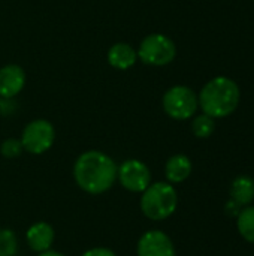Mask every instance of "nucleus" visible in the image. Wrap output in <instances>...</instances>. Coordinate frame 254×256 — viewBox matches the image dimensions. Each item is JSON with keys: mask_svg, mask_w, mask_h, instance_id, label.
I'll use <instances>...</instances> for the list:
<instances>
[{"mask_svg": "<svg viewBox=\"0 0 254 256\" xmlns=\"http://www.w3.org/2000/svg\"><path fill=\"white\" fill-rule=\"evenodd\" d=\"M118 166L114 159L99 150L82 153L73 165V178L79 189L90 195L105 194L117 180Z\"/></svg>", "mask_w": 254, "mask_h": 256, "instance_id": "obj_1", "label": "nucleus"}, {"mask_svg": "<svg viewBox=\"0 0 254 256\" xmlns=\"http://www.w3.org/2000/svg\"><path fill=\"white\" fill-rule=\"evenodd\" d=\"M198 99L204 114L213 118H223L238 108L241 92L234 80L228 76H217L204 86Z\"/></svg>", "mask_w": 254, "mask_h": 256, "instance_id": "obj_2", "label": "nucleus"}, {"mask_svg": "<svg viewBox=\"0 0 254 256\" xmlns=\"http://www.w3.org/2000/svg\"><path fill=\"white\" fill-rule=\"evenodd\" d=\"M141 210L150 220H165L172 216L178 206V194L168 182L150 184L141 196Z\"/></svg>", "mask_w": 254, "mask_h": 256, "instance_id": "obj_3", "label": "nucleus"}, {"mask_svg": "<svg viewBox=\"0 0 254 256\" xmlns=\"http://www.w3.org/2000/svg\"><path fill=\"white\" fill-rule=\"evenodd\" d=\"M138 58L150 66H166L177 56V46L174 40L162 33H153L145 36L138 48Z\"/></svg>", "mask_w": 254, "mask_h": 256, "instance_id": "obj_4", "label": "nucleus"}, {"mask_svg": "<svg viewBox=\"0 0 254 256\" xmlns=\"http://www.w3.org/2000/svg\"><path fill=\"white\" fill-rule=\"evenodd\" d=\"M163 110L174 120H187L192 118L198 108L199 99L198 94L186 86H174L163 94Z\"/></svg>", "mask_w": 254, "mask_h": 256, "instance_id": "obj_5", "label": "nucleus"}, {"mask_svg": "<svg viewBox=\"0 0 254 256\" xmlns=\"http://www.w3.org/2000/svg\"><path fill=\"white\" fill-rule=\"evenodd\" d=\"M55 140L54 126L45 118L31 120L21 134L22 148L31 154H43L48 152Z\"/></svg>", "mask_w": 254, "mask_h": 256, "instance_id": "obj_6", "label": "nucleus"}, {"mask_svg": "<svg viewBox=\"0 0 254 256\" xmlns=\"http://www.w3.org/2000/svg\"><path fill=\"white\" fill-rule=\"evenodd\" d=\"M117 178L126 190L135 194H142L151 184V172L148 166L138 159L124 160L118 166Z\"/></svg>", "mask_w": 254, "mask_h": 256, "instance_id": "obj_7", "label": "nucleus"}, {"mask_svg": "<svg viewBox=\"0 0 254 256\" xmlns=\"http://www.w3.org/2000/svg\"><path fill=\"white\" fill-rule=\"evenodd\" d=\"M136 252L138 256H175V248L163 231L151 230L141 236Z\"/></svg>", "mask_w": 254, "mask_h": 256, "instance_id": "obj_8", "label": "nucleus"}, {"mask_svg": "<svg viewBox=\"0 0 254 256\" xmlns=\"http://www.w3.org/2000/svg\"><path fill=\"white\" fill-rule=\"evenodd\" d=\"M25 86V72L18 64H6L0 69V98L12 99Z\"/></svg>", "mask_w": 254, "mask_h": 256, "instance_id": "obj_9", "label": "nucleus"}, {"mask_svg": "<svg viewBox=\"0 0 254 256\" xmlns=\"http://www.w3.org/2000/svg\"><path fill=\"white\" fill-rule=\"evenodd\" d=\"M25 240L31 250L39 254L46 252L54 242V230L46 222H36L27 230Z\"/></svg>", "mask_w": 254, "mask_h": 256, "instance_id": "obj_10", "label": "nucleus"}, {"mask_svg": "<svg viewBox=\"0 0 254 256\" xmlns=\"http://www.w3.org/2000/svg\"><path fill=\"white\" fill-rule=\"evenodd\" d=\"M193 165L186 154H174L168 159L165 165V176L168 183L177 184L187 180L192 174Z\"/></svg>", "mask_w": 254, "mask_h": 256, "instance_id": "obj_11", "label": "nucleus"}, {"mask_svg": "<svg viewBox=\"0 0 254 256\" xmlns=\"http://www.w3.org/2000/svg\"><path fill=\"white\" fill-rule=\"evenodd\" d=\"M138 60V52L133 50L132 45L126 42L114 44L108 51V63L118 69V70H127L130 69Z\"/></svg>", "mask_w": 254, "mask_h": 256, "instance_id": "obj_12", "label": "nucleus"}, {"mask_svg": "<svg viewBox=\"0 0 254 256\" xmlns=\"http://www.w3.org/2000/svg\"><path fill=\"white\" fill-rule=\"evenodd\" d=\"M231 200L241 207H247L254 201V180L249 176L237 177L231 184Z\"/></svg>", "mask_w": 254, "mask_h": 256, "instance_id": "obj_13", "label": "nucleus"}, {"mask_svg": "<svg viewBox=\"0 0 254 256\" xmlns=\"http://www.w3.org/2000/svg\"><path fill=\"white\" fill-rule=\"evenodd\" d=\"M237 228L247 243L254 244V207L247 206L241 208L240 214L237 216Z\"/></svg>", "mask_w": 254, "mask_h": 256, "instance_id": "obj_14", "label": "nucleus"}, {"mask_svg": "<svg viewBox=\"0 0 254 256\" xmlns=\"http://www.w3.org/2000/svg\"><path fill=\"white\" fill-rule=\"evenodd\" d=\"M214 129H216V122L213 117L207 114H201L193 118L192 130L196 138H208L214 134Z\"/></svg>", "mask_w": 254, "mask_h": 256, "instance_id": "obj_15", "label": "nucleus"}, {"mask_svg": "<svg viewBox=\"0 0 254 256\" xmlns=\"http://www.w3.org/2000/svg\"><path fill=\"white\" fill-rule=\"evenodd\" d=\"M16 237L10 230H0V256H15L16 254Z\"/></svg>", "mask_w": 254, "mask_h": 256, "instance_id": "obj_16", "label": "nucleus"}, {"mask_svg": "<svg viewBox=\"0 0 254 256\" xmlns=\"http://www.w3.org/2000/svg\"><path fill=\"white\" fill-rule=\"evenodd\" d=\"M22 144L21 140H15V138H7L1 142L0 146V153L6 158V159H15L22 153Z\"/></svg>", "mask_w": 254, "mask_h": 256, "instance_id": "obj_17", "label": "nucleus"}, {"mask_svg": "<svg viewBox=\"0 0 254 256\" xmlns=\"http://www.w3.org/2000/svg\"><path fill=\"white\" fill-rule=\"evenodd\" d=\"M81 256H115V254L109 250L108 248H93L84 252Z\"/></svg>", "mask_w": 254, "mask_h": 256, "instance_id": "obj_18", "label": "nucleus"}, {"mask_svg": "<svg viewBox=\"0 0 254 256\" xmlns=\"http://www.w3.org/2000/svg\"><path fill=\"white\" fill-rule=\"evenodd\" d=\"M241 206H238L235 201H232V200H229L228 201V204H226V213L229 214V216H232V218H235V216H238L240 214V212H241Z\"/></svg>", "mask_w": 254, "mask_h": 256, "instance_id": "obj_19", "label": "nucleus"}, {"mask_svg": "<svg viewBox=\"0 0 254 256\" xmlns=\"http://www.w3.org/2000/svg\"><path fill=\"white\" fill-rule=\"evenodd\" d=\"M39 256H66L60 252H55V250H46V252H42Z\"/></svg>", "mask_w": 254, "mask_h": 256, "instance_id": "obj_20", "label": "nucleus"}]
</instances>
